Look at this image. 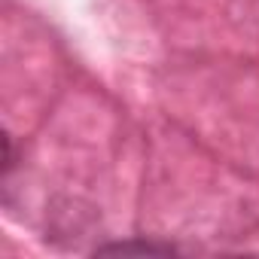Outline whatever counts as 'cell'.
Returning a JSON list of instances; mask_svg holds the SVG:
<instances>
[{
	"label": "cell",
	"instance_id": "1",
	"mask_svg": "<svg viewBox=\"0 0 259 259\" xmlns=\"http://www.w3.org/2000/svg\"><path fill=\"white\" fill-rule=\"evenodd\" d=\"M98 253H171V247H156V244H107Z\"/></svg>",
	"mask_w": 259,
	"mask_h": 259
}]
</instances>
